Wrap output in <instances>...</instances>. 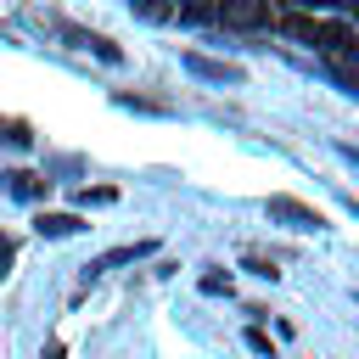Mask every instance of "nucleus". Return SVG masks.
Wrapping results in <instances>:
<instances>
[{"label":"nucleus","mask_w":359,"mask_h":359,"mask_svg":"<svg viewBox=\"0 0 359 359\" xmlns=\"http://www.w3.org/2000/svg\"><path fill=\"white\" fill-rule=\"evenodd\" d=\"M264 213H269L275 224H286V230H320V224H325V219H320L309 202H297V196H269Z\"/></svg>","instance_id":"f257e3e1"},{"label":"nucleus","mask_w":359,"mask_h":359,"mask_svg":"<svg viewBox=\"0 0 359 359\" xmlns=\"http://www.w3.org/2000/svg\"><path fill=\"white\" fill-rule=\"evenodd\" d=\"M180 62H185V73H196V79H208V84H241V79H247L236 62H213V56H202V50H185Z\"/></svg>","instance_id":"f03ea898"},{"label":"nucleus","mask_w":359,"mask_h":359,"mask_svg":"<svg viewBox=\"0 0 359 359\" xmlns=\"http://www.w3.org/2000/svg\"><path fill=\"white\" fill-rule=\"evenodd\" d=\"M151 252H157V241H129V247H112V252L90 258V264H84V275H107V269H118V264H135V258H151Z\"/></svg>","instance_id":"7ed1b4c3"},{"label":"nucleus","mask_w":359,"mask_h":359,"mask_svg":"<svg viewBox=\"0 0 359 359\" xmlns=\"http://www.w3.org/2000/svg\"><path fill=\"white\" fill-rule=\"evenodd\" d=\"M213 17L230 28H258L264 22V0H213Z\"/></svg>","instance_id":"20e7f679"},{"label":"nucleus","mask_w":359,"mask_h":359,"mask_svg":"<svg viewBox=\"0 0 359 359\" xmlns=\"http://www.w3.org/2000/svg\"><path fill=\"white\" fill-rule=\"evenodd\" d=\"M0 185H6V196H17V202H39V196L50 191V180H39V174H28V168H6Z\"/></svg>","instance_id":"39448f33"},{"label":"nucleus","mask_w":359,"mask_h":359,"mask_svg":"<svg viewBox=\"0 0 359 359\" xmlns=\"http://www.w3.org/2000/svg\"><path fill=\"white\" fill-rule=\"evenodd\" d=\"M56 28H62V39H73V45H84V50H95L101 62H112V67L123 62V50H118L112 39H101V34H84V28H67V22H56Z\"/></svg>","instance_id":"423d86ee"},{"label":"nucleus","mask_w":359,"mask_h":359,"mask_svg":"<svg viewBox=\"0 0 359 359\" xmlns=\"http://www.w3.org/2000/svg\"><path fill=\"white\" fill-rule=\"evenodd\" d=\"M39 236H50V241H62V236H79L84 230V219L79 213H39V224H34Z\"/></svg>","instance_id":"0eeeda50"},{"label":"nucleus","mask_w":359,"mask_h":359,"mask_svg":"<svg viewBox=\"0 0 359 359\" xmlns=\"http://www.w3.org/2000/svg\"><path fill=\"white\" fill-rule=\"evenodd\" d=\"M202 292H208V297H230V275L208 269V275H202Z\"/></svg>","instance_id":"6e6552de"},{"label":"nucleus","mask_w":359,"mask_h":359,"mask_svg":"<svg viewBox=\"0 0 359 359\" xmlns=\"http://www.w3.org/2000/svg\"><path fill=\"white\" fill-rule=\"evenodd\" d=\"M118 107H129V112H168V107H157V101H146V95H118Z\"/></svg>","instance_id":"1a4fd4ad"},{"label":"nucleus","mask_w":359,"mask_h":359,"mask_svg":"<svg viewBox=\"0 0 359 359\" xmlns=\"http://www.w3.org/2000/svg\"><path fill=\"white\" fill-rule=\"evenodd\" d=\"M79 202H84V208H90V202H118V191H112V185H95V191L84 185V191H79Z\"/></svg>","instance_id":"9d476101"},{"label":"nucleus","mask_w":359,"mask_h":359,"mask_svg":"<svg viewBox=\"0 0 359 359\" xmlns=\"http://www.w3.org/2000/svg\"><path fill=\"white\" fill-rule=\"evenodd\" d=\"M247 348H252V353H264V359H275V348H269V331H258V325L247 331Z\"/></svg>","instance_id":"9b49d317"},{"label":"nucleus","mask_w":359,"mask_h":359,"mask_svg":"<svg viewBox=\"0 0 359 359\" xmlns=\"http://www.w3.org/2000/svg\"><path fill=\"white\" fill-rule=\"evenodd\" d=\"M0 140H6V146H28V140H34V135H28V129H22V123H0Z\"/></svg>","instance_id":"f8f14e48"},{"label":"nucleus","mask_w":359,"mask_h":359,"mask_svg":"<svg viewBox=\"0 0 359 359\" xmlns=\"http://www.w3.org/2000/svg\"><path fill=\"white\" fill-rule=\"evenodd\" d=\"M247 269H252V275H264V280H275V275H280L269 258H247Z\"/></svg>","instance_id":"ddd939ff"},{"label":"nucleus","mask_w":359,"mask_h":359,"mask_svg":"<svg viewBox=\"0 0 359 359\" xmlns=\"http://www.w3.org/2000/svg\"><path fill=\"white\" fill-rule=\"evenodd\" d=\"M11 258H17V241H11V236H0V275L11 269Z\"/></svg>","instance_id":"4468645a"},{"label":"nucleus","mask_w":359,"mask_h":359,"mask_svg":"<svg viewBox=\"0 0 359 359\" xmlns=\"http://www.w3.org/2000/svg\"><path fill=\"white\" fill-rule=\"evenodd\" d=\"M45 359H62V348H56V342H50V348H45Z\"/></svg>","instance_id":"2eb2a0df"},{"label":"nucleus","mask_w":359,"mask_h":359,"mask_svg":"<svg viewBox=\"0 0 359 359\" xmlns=\"http://www.w3.org/2000/svg\"><path fill=\"white\" fill-rule=\"evenodd\" d=\"M342 6H353V17H359V0H342Z\"/></svg>","instance_id":"dca6fc26"}]
</instances>
